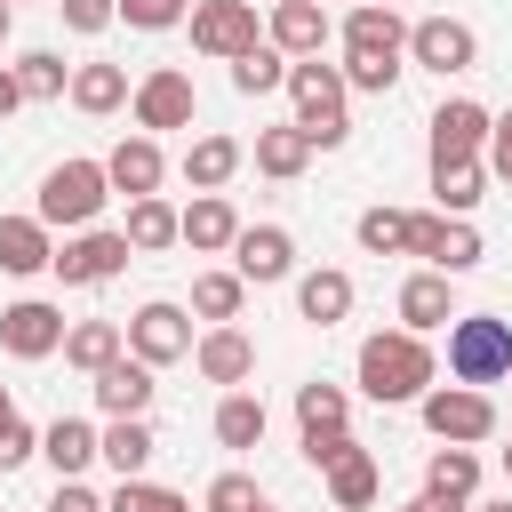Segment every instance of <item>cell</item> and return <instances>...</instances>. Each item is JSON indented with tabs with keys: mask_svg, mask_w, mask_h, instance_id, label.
I'll use <instances>...</instances> for the list:
<instances>
[{
	"mask_svg": "<svg viewBox=\"0 0 512 512\" xmlns=\"http://www.w3.org/2000/svg\"><path fill=\"white\" fill-rule=\"evenodd\" d=\"M16 104H32V96H24V80H16V64H0V120H8Z\"/></svg>",
	"mask_w": 512,
	"mask_h": 512,
	"instance_id": "49",
	"label": "cell"
},
{
	"mask_svg": "<svg viewBox=\"0 0 512 512\" xmlns=\"http://www.w3.org/2000/svg\"><path fill=\"white\" fill-rule=\"evenodd\" d=\"M0 352H8V360H48V352H64V312H56L48 296L0 304Z\"/></svg>",
	"mask_w": 512,
	"mask_h": 512,
	"instance_id": "10",
	"label": "cell"
},
{
	"mask_svg": "<svg viewBox=\"0 0 512 512\" xmlns=\"http://www.w3.org/2000/svg\"><path fill=\"white\" fill-rule=\"evenodd\" d=\"M88 392H96V408H104V416H144L160 384H152V360L120 352V360H104V368L88 376Z\"/></svg>",
	"mask_w": 512,
	"mask_h": 512,
	"instance_id": "16",
	"label": "cell"
},
{
	"mask_svg": "<svg viewBox=\"0 0 512 512\" xmlns=\"http://www.w3.org/2000/svg\"><path fill=\"white\" fill-rule=\"evenodd\" d=\"M24 456H40V432H32L24 416H8V424H0V472H16Z\"/></svg>",
	"mask_w": 512,
	"mask_h": 512,
	"instance_id": "45",
	"label": "cell"
},
{
	"mask_svg": "<svg viewBox=\"0 0 512 512\" xmlns=\"http://www.w3.org/2000/svg\"><path fill=\"white\" fill-rule=\"evenodd\" d=\"M128 112H136V128H144V136H160V128H192V80H184L176 64H152V72L136 80Z\"/></svg>",
	"mask_w": 512,
	"mask_h": 512,
	"instance_id": "12",
	"label": "cell"
},
{
	"mask_svg": "<svg viewBox=\"0 0 512 512\" xmlns=\"http://www.w3.org/2000/svg\"><path fill=\"white\" fill-rule=\"evenodd\" d=\"M456 320V296H448V272H408L400 280V328H416V336H432V328H448Z\"/></svg>",
	"mask_w": 512,
	"mask_h": 512,
	"instance_id": "24",
	"label": "cell"
},
{
	"mask_svg": "<svg viewBox=\"0 0 512 512\" xmlns=\"http://www.w3.org/2000/svg\"><path fill=\"white\" fill-rule=\"evenodd\" d=\"M152 448H160V440H152V424H144V416H112V424H104V464H112L120 480H144Z\"/></svg>",
	"mask_w": 512,
	"mask_h": 512,
	"instance_id": "33",
	"label": "cell"
},
{
	"mask_svg": "<svg viewBox=\"0 0 512 512\" xmlns=\"http://www.w3.org/2000/svg\"><path fill=\"white\" fill-rule=\"evenodd\" d=\"M408 56L448 80V72H472L480 64V32L464 16H424V24H408Z\"/></svg>",
	"mask_w": 512,
	"mask_h": 512,
	"instance_id": "11",
	"label": "cell"
},
{
	"mask_svg": "<svg viewBox=\"0 0 512 512\" xmlns=\"http://www.w3.org/2000/svg\"><path fill=\"white\" fill-rule=\"evenodd\" d=\"M184 16H192V0H120V24L128 32H168Z\"/></svg>",
	"mask_w": 512,
	"mask_h": 512,
	"instance_id": "42",
	"label": "cell"
},
{
	"mask_svg": "<svg viewBox=\"0 0 512 512\" xmlns=\"http://www.w3.org/2000/svg\"><path fill=\"white\" fill-rule=\"evenodd\" d=\"M216 440H224V448H256V440H264V400L232 384V392L216 400Z\"/></svg>",
	"mask_w": 512,
	"mask_h": 512,
	"instance_id": "37",
	"label": "cell"
},
{
	"mask_svg": "<svg viewBox=\"0 0 512 512\" xmlns=\"http://www.w3.org/2000/svg\"><path fill=\"white\" fill-rule=\"evenodd\" d=\"M344 56H408V24H400V8H384V0H352V16H344Z\"/></svg>",
	"mask_w": 512,
	"mask_h": 512,
	"instance_id": "17",
	"label": "cell"
},
{
	"mask_svg": "<svg viewBox=\"0 0 512 512\" xmlns=\"http://www.w3.org/2000/svg\"><path fill=\"white\" fill-rule=\"evenodd\" d=\"M416 408H424V432L432 440H456V448H472V440L496 432V400L480 384H432Z\"/></svg>",
	"mask_w": 512,
	"mask_h": 512,
	"instance_id": "5",
	"label": "cell"
},
{
	"mask_svg": "<svg viewBox=\"0 0 512 512\" xmlns=\"http://www.w3.org/2000/svg\"><path fill=\"white\" fill-rule=\"evenodd\" d=\"M192 368H200L208 384H248V376H256V344L224 320V328H208V336L192 344Z\"/></svg>",
	"mask_w": 512,
	"mask_h": 512,
	"instance_id": "21",
	"label": "cell"
},
{
	"mask_svg": "<svg viewBox=\"0 0 512 512\" xmlns=\"http://www.w3.org/2000/svg\"><path fill=\"white\" fill-rule=\"evenodd\" d=\"M312 136L296 128V120H280V128H256V144H248V160H256V176H272V184H296L304 168H312Z\"/></svg>",
	"mask_w": 512,
	"mask_h": 512,
	"instance_id": "19",
	"label": "cell"
},
{
	"mask_svg": "<svg viewBox=\"0 0 512 512\" xmlns=\"http://www.w3.org/2000/svg\"><path fill=\"white\" fill-rule=\"evenodd\" d=\"M48 512H104V496H96L88 480H56V496H48Z\"/></svg>",
	"mask_w": 512,
	"mask_h": 512,
	"instance_id": "47",
	"label": "cell"
},
{
	"mask_svg": "<svg viewBox=\"0 0 512 512\" xmlns=\"http://www.w3.org/2000/svg\"><path fill=\"white\" fill-rule=\"evenodd\" d=\"M264 8H280V0H264Z\"/></svg>",
	"mask_w": 512,
	"mask_h": 512,
	"instance_id": "56",
	"label": "cell"
},
{
	"mask_svg": "<svg viewBox=\"0 0 512 512\" xmlns=\"http://www.w3.org/2000/svg\"><path fill=\"white\" fill-rule=\"evenodd\" d=\"M104 176H112V192H128V200H144V192H160V176H168V160H160V136H120L112 152H104Z\"/></svg>",
	"mask_w": 512,
	"mask_h": 512,
	"instance_id": "18",
	"label": "cell"
},
{
	"mask_svg": "<svg viewBox=\"0 0 512 512\" xmlns=\"http://www.w3.org/2000/svg\"><path fill=\"white\" fill-rule=\"evenodd\" d=\"M392 512H432V504H424V496H408V504H392Z\"/></svg>",
	"mask_w": 512,
	"mask_h": 512,
	"instance_id": "53",
	"label": "cell"
},
{
	"mask_svg": "<svg viewBox=\"0 0 512 512\" xmlns=\"http://www.w3.org/2000/svg\"><path fill=\"white\" fill-rule=\"evenodd\" d=\"M8 32H16V8H8V0H0V48H8Z\"/></svg>",
	"mask_w": 512,
	"mask_h": 512,
	"instance_id": "50",
	"label": "cell"
},
{
	"mask_svg": "<svg viewBox=\"0 0 512 512\" xmlns=\"http://www.w3.org/2000/svg\"><path fill=\"white\" fill-rule=\"evenodd\" d=\"M128 256H136V248H128V232H96V224H80V232L56 248V264H48V272H56L64 288H104L112 272H128Z\"/></svg>",
	"mask_w": 512,
	"mask_h": 512,
	"instance_id": "6",
	"label": "cell"
},
{
	"mask_svg": "<svg viewBox=\"0 0 512 512\" xmlns=\"http://www.w3.org/2000/svg\"><path fill=\"white\" fill-rule=\"evenodd\" d=\"M104 512H192V496H176V488H152V480H120V488L104 496Z\"/></svg>",
	"mask_w": 512,
	"mask_h": 512,
	"instance_id": "40",
	"label": "cell"
},
{
	"mask_svg": "<svg viewBox=\"0 0 512 512\" xmlns=\"http://www.w3.org/2000/svg\"><path fill=\"white\" fill-rule=\"evenodd\" d=\"M56 16H64V32H104V24H120V0H56Z\"/></svg>",
	"mask_w": 512,
	"mask_h": 512,
	"instance_id": "44",
	"label": "cell"
},
{
	"mask_svg": "<svg viewBox=\"0 0 512 512\" xmlns=\"http://www.w3.org/2000/svg\"><path fill=\"white\" fill-rule=\"evenodd\" d=\"M448 376L456 384H504L512 376V320H496V312L448 320Z\"/></svg>",
	"mask_w": 512,
	"mask_h": 512,
	"instance_id": "4",
	"label": "cell"
},
{
	"mask_svg": "<svg viewBox=\"0 0 512 512\" xmlns=\"http://www.w3.org/2000/svg\"><path fill=\"white\" fill-rule=\"evenodd\" d=\"M296 312H304L312 328H336V320L352 312V272H336V264L304 272V280H296Z\"/></svg>",
	"mask_w": 512,
	"mask_h": 512,
	"instance_id": "29",
	"label": "cell"
},
{
	"mask_svg": "<svg viewBox=\"0 0 512 512\" xmlns=\"http://www.w3.org/2000/svg\"><path fill=\"white\" fill-rule=\"evenodd\" d=\"M232 240H240V208H232L224 192H192V208H184V248L224 256Z\"/></svg>",
	"mask_w": 512,
	"mask_h": 512,
	"instance_id": "23",
	"label": "cell"
},
{
	"mask_svg": "<svg viewBox=\"0 0 512 512\" xmlns=\"http://www.w3.org/2000/svg\"><path fill=\"white\" fill-rule=\"evenodd\" d=\"M472 496H480V456L456 448V440H440L432 464H424V504L432 512H472Z\"/></svg>",
	"mask_w": 512,
	"mask_h": 512,
	"instance_id": "14",
	"label": "cell"
},
{
	"mask_svg": "<svg viewBox=\"0 0 512 512\" xmlns=\"http://www.w3.org/2000/svg\"><path fill=\"white\" fill-rule=\"evenodd\" d=\"M48 264H56L48 224H40V216H0V272L32 280V272H48Z\"/></svg>",
	"mask_w": 512,
	"mask_h": 512,
	"instance_id": "26",
	"label": "cell"
},
{
	"mask_svg": "<svg viewBox=\"0 0 512 512\" xmlns=\"http://www.w3.org/2000/svg\"><path fill=\"white\" fill-rule=\"evenodd\" d=\"M8 8H16V0H8Z\"/></svg>",
	"mask_w": 512,
	"mask_h": 512,
	"instance_id": "58",
	"label": "cell"
},
{
	"mask_svg": "<svg viewBox=\"0 0 512 512\" xmlns=\"http://www.w3.org/2000/svg\"><path fill=\"white\" fill-rule=\"evenodd\" d=\"M408 256H424L432 272H472L480 264V232H472V216H440V208H424L416 216V232H408Z\"/></svg>",
	"mask_w": 512,
	"mask_h": 512,
	"instance_id": "9",
	"label": "cell"
},
{
	"mask_svg": "<svg viewBox=\"0 0 512 512\" xmlns=\"http://www.w3.org/2000/svg\"><path fill=\"white\" fill-rule=\"evenodd\" d=\"M256 512H280V504H256Z\"/></svg>",
	"mask_w": 512,
	"mask_h": 512,
	"instance_id": "55",
	"label": "cell"
},
{
	"mask_svg": "<svg viewBox=\"0 0 512 512\" xmlns=\"http://www.w3.org/2000/svg\"><path fill=\"white\" fill-rule=\"evenodd\" d=\"M240 304H248V280H240V272H200V280H192V312H200L208 328L240 320Z\"/></svg>",
	"mask_w": 512,
	"mask_h": 512,
	"instance_id": "36",
	"label": "cell"
},
{
	"mask_svg": "<svg viewBox=\"0 0 512 512\" xmlns=\"http://www.w3.org/2000/svg\"><path fill=\"white\" fill-rule=\"evenodd\" d=\"M488 192V160H432V200L440 216H472Z\"/></svg>",
	"mask_w": 512,
	"mask_h": 512,
	"instance_id": "30",
	"label": "cell"
},
{
	"mask_svg": "<svg viewBox=\"0 0 512 512\" xmlns=\"http://www.w3.org/2000/svg\"><path fill=\"white\" fill-rule=\"evenodd\" d=\"M432 344L416 336V328H384V336H368L360 344V392L376 400V408H408V400H424L432 392Z\"/></svg>",
	"mask_w": 512,
	"mask_h": 512,
	"instance_id": "1",
	"label": "cell"
},
{
	"mask_svg": "<svg viewBox=\"0 0 512 512\" xmlns=\"http://www.w3.org/2000/svg\"><path fill=\"white\" fill-rule=\"evenodd\" d=\"M344 80H352L360 96H392V80H400V56H344Z\"/></svg>",
	"mask_w": 512,
	"mask_h": 512,
	"instance_id": "43",
	"label": "cell"
},
{
	"mask_svg": "<svg viewBox=\"0 0 512 512\" xmlns=\"http://www.w3.org/2000/svg\"><path fill=\"white\" fill-rule=\"evenodd\" d=\"M120 352H128V328H120V320H72V328H64V360H72L80 376H96V368L120 360Z\"/></svg>",
	"mask_w": 512,
	"mask_h": 512,
	"instance_id": "31",
	"label": "cell"
},
{
	"mask_svg": "<svg viewBox=\"0 0 512 512\" xmlns=\"http://www.w3.org/2000/svg\"><path fill=\"white\" fill-rule=\"evenodd\" d=\"M344 448H352V432H304V464H312V472H328Z\"/></svg>",
	"mask_w": 512,
	"mask_h": 512,
	"instance_id": "46",
	"label": "cell"
},
{
	"mask_svg": "<svg viewBox=\"0 0 512 512\" xmlns=\"http://www.w3.org/2000/svg\"><path fill=\"white\" fill-rule=\"evenodd\" d=\"M120 232H128L136 256H160V248L184 240V208H168L160 192H144V200H128V224H120Z\"/></svg>",
	"mask_w": 512,
	"mask_h": 512,
	"instance_id": "28",
	"label": "cell"
},
{
	"mask_svg": "<svg viewBox=\"0 0 512 512\" xmlns=\"http://www.w3.org/2000/svg\"><path fill=\"white\" fill-rule=\"evenodd\" d=\"M112 200V176H104V160H56L48 176H40V200H32V216L48 224V232H80V224H96V208Z\"/></svg>",
	"mask_w": 512,
	"mask_h": 512,
	"instance_id": "3",
	"label": "cell"
},
{
	"mask_svg": "<svg viewBox=\"0 0 512 512\" xmlns=\"http://www.w3.org/2000/svg\"><path fill=\"white\" fill-rule=\"evenodd\" d=\"M472 512H512V496H488V504H472Z\"/></svg>",
	"mask_w": 512,
	"mask_h": 512,
	"instance_id": "51",
	"label": "cell"
},
{
	"mask_svg": "<svg viewBox=\"0 0 512 512\" xmlns=\"http://www.w3.org/2000/svg\"><path fill=\"white\" fill-rule=\"evenodd\" d=\"M488 176H504V184H512V112L488 128Z\"/></svg>",
	"mask_w": 512,
	"mask_h": 512,
	"instance_id": "48",
	"label": "cell"
},
{
	"mask_svg": "<svg viewBox=\"0 0 512 512\" xmlns=\"http://www.w3.org/2000/svg\"><path fill=\"white\" fill-rule=\"evenodd\" d=\"M264 496H256V480L248 472H216L208 480V496H200V512H256Z\"/></svg>",
	"mask_w": 512,
	"mask_h": 512,
	"instance_id": "41",
	"label": "cell"
},
{
	"mask_svg": "<svg viewBox=\"0 0 512 512\" xmlns=\"http://www.w3.org/2000/svg\"><path fill=\"white\" fill-rule=\"evenodd\" d=\"M288 64H296V56H280L272 40H256L248 56H232V88H240V96H272V88H288Z\"/></svg>",
	"mask_w": 512,
	"mask_h": 512,
	"instance_id": "35",
	"label": "cell"
},
{
	"mask_svg": "<svg viewBox=\"0 0 512 512\" xmlns=\"http://www.w3.org/2000/svg\"><path fill=\"white\" fill-rule=\"evenodd\" d=\"M376 488H384V464L352 440V448L328 464V504H336V512H368V504H376Z\"/></svg>",
	"mask_w": 512,
	"mask_h": 512,
	"instance_id": "25",
	"label": "cell"
},
{
	"mask_svg": "<svg viewBox=\"0 0 512 512\" xmlns=\"http://www.w3.org/2000/svg\"><path fill=\"white\" fill-rule=\"evenodd\" d=\"M232 272H240L248 288H272V280L296 272V240H288L280 224H240V240H232Z\"/></svg>",
	"mask_w": 512,
	"mask_h": 512,
	"instance_id": "13",
	"label": "cell"
},
{
	"mask_svg": "<svg viewBox=\"0 0 512 512\" xmlns=\"http://www.w3.org/2000/svg\"><path fill=\"white\" fill-rule=\"evenodd\" d=\"M504 480H512V440H504Z\"/></svg>",
	"mask_w": 512,
	"mask_h": 512,
	"instance_id": "54",
	"label": "cell"
},
{
	"mask_svg": "<svg viewBox=\"0 0 512 512\" xmlns=\"http://www.w3.org/2000/svg\"><path fill=\"white\" fill-rule=\"evenodd\" d=\"M192 312L184 304H168V296H152V304H136V320H128V352L136 360H152V368H176V360H192Z\"/></svg>",
	"mask_w": 512,
	"mask_h": 512,
	"instance_id": "7",
	"label": "cell"
},
{
	"mask_svg": "<svg viewBox=\"0 0 512 512\" xmlns=\"http://www.w3.org/2000/svg\"><path fill=\"white\" fill-rule=\"evenodd\" d=\"M184 24H192V48L216 56V64H232V56L256 48V0H192Z\"/></svg>",
	"mask_w": 512,
	"mask_h": 512,
	"instance_id": "8",
	"label": "cell"
},
{
	"mask_svg": "<svg viewBox=\"0 0 512 512\" xmlns=\"http://www.w3.org/2000/svg\"><path fill=\"white\" fill-rule=\"evenodd\" d=\"M240 168H248V144L240 136H192L184 144V184L192 192H224Z\"/></svg>",
	"mask_w": 512,
	"mask_h": 512,
	"instance_id": "20",
	"label": "cell"
},
{
	"mask_svg": "<svg viewBox=\"0 0 512 512\" xmlns=\"http://www.w3.org/2000/svg\"><path fill=\"white\" fill-rule=\"evenodd\" d=\"M8 416H16V400H8V384H0V424H8Z\"/></svg>",
	"mask_w": 512,
	"mask_h": 512,
	"instance_id": "52",
	"label": "cell"
},
{
	"mask_svg": "<svg viewBox=\"0 0 512 512\" xmlns=\"http://www.w3.org/2000/svg\"><path fill=\"white\" fill-rule=\"evenodd\" d=\"M296 424H304V432H344V424H352V392L328 384V376L296 384Z\"/></svg>",
	"mask_w": 512,
	"mask_h": 512,
	"instance_id": "34",
	"label": "cell"
},
{
	"mask_svg": "<svg viewBox=\"0 0 512 512\" xmlns=\"http://www.w3.org/2000/svg\"><path fill=\"white\" fill-rule=\"evenodd\" d=\"M272 48L280 56H320L328 48V8L320 0H280L272 8Z\"/></svg>",
	"mask_w": 512,
	"mask_h": 512,
	"instance_id": "27",
	"label": "cell"
},
{
	"mask_svg": "<svg viewBox=\"0 0 512 512\" xmlns=\"http://www.w3.org/2000/svg\"><path fill=\"white\" fill-rule=\"evenodd\" d=\"M40 456L56 464V480H80V472L104 456V432H96L88 416H56V424L40 432Z\"/></svg>",
	"mask_w": 512,
	"mask_h": 512,
	"instance_id": "22",
	"label": "cell"
},
{
	"mask_svg": "<svg viewBox=\"0 0 512 512\" xmlns=\"http://www.w3.org/2000/svg\"><path fill=\"white\" fill-rule=\"evenodd\" d=\"M16 80H24V96H32V104L72 96V72H64V56H56V48H24V56H16Z\"/></svg>",
	"mask_w": 512,
	"mask_h": 512,
	"instance_id": "39",
	"label": "cell"
},
{
	"mask_svg": "<svg viewBox=\"0 0 512 512\" xmlns=\"http://www.w3.org/2000/svg\"><path fill=\"white\" fill-rule=\"evenodd\" d=\"M288 96H296V128H304V136H312L320 152H336V144L352 136V120H344V96H352L344 64L296 56V64H288Z\"/></svg>",
	"mask_w": 512,
	"mask_h": 512,
	"instance_id": "2",
	"label": "cell"
},
{
	"mask_svg": "<svg viewBox=\"0 0 512 512\" xmlns=\"http://www.w3.org/2000/svg\"><path fill=\"white\" fill-rule=\"evenodd\" d=\"M136 88H128V64H80L72 72V104L88 112V120H104V112H120Z\"/></svg>",
	"mask_w": 512,
	"mask_h": 512,
	"instance_id": "32",
	"label": "cell"
},
{
	"mask_svg": "<svg viewBox=\"0 0 512 512\" xmlns=\"http://www.w3.org/2000/svg\"><path fill=\"white\" fill-rule=\"evenodd\" d=\"M488 104H472V96H448L440 112H432V160H480L488 152Z\"/></svg>",
	"mask_w": 512,
	"mask_h": 512,
	"instance_id": "15",
	"label": "cell"
},
{
	"mask_svg": "<svg viewBox=\"0 0 512 512\" xmlns=\"http://www.w3.org/2000/svg\"><path fill=\"white\" fill-rule=\"evenodd\" d=\"M408 232H416V208H360V248L368 256H408Z\"/></svg>",
	"mask_w": 512,
	"mask_h": 512,
	"instance_id": "38",
	"label": "cell"
},
{
	"mask_svg": "<svg viewBox=\"0 0 512 512\" xmlns=\"http://www.w3.org/2000/svg\"><path fill=\"white\" fill-rule=\"evenodd\" d=\"M384 8H392V0H384Z\"/></svg>",
	"mask_w": 512,
	"mask_h": 512,
	"instance_id": "57",
	"label": "cell"
}]
</instances>
